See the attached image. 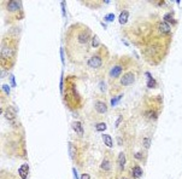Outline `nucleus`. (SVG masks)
Wrapping results in <instances>:
<instances>
[{
	"label": "nucleus",
	"mask_w": 182,
	"mask_h": 179,
	"mask_svg": "<svg viewBox=\"0 0 182 179\" xmlns=\"http://www.w3.org/2000/svg\"><path fill=\"white\" fill-rule=\"evenodd\" d=\"M93 33L83 23H74L70 26L64 36L65 52L68 59L74 64H83L91 56Z\"/></svg>",
	"instance_id": "obj_1"
},
{
	"label": "nucleus",
	"mask_w": 182,
	"mask_h": 179,
	"mask_svg": "<svg viewBox=\"0 0 182 179\" xmlns=\"http://www.w3.org/2000/svg\"><path fill=\"white\" fill-rule=\"evenodd\" d=\"M18 50V38L7 34L1 39V49H0V63L1 70L9 72L15 66Z\"/></svg>",
	"instance_id": "obj_2"
},
{
	"label": "nucleus",
	"mask_w": 182,
	"mask_h": 179,
	"mask_svg": "<svg viewBox=\"0 0 182 179\" xmlns=\"http://www.w3.org/2000/svg\"><path fill=\"white\" fill-rule=\"evenodd\" d=\"M63 95H64L65 104L71 110H77L83 104L80 93L76 90V82H75L74 76H69L65 80V90H63Z\"/></svg>",
	"instance_id": "obj_3"
},
{
	"label": "nucleus",
	"mask_w": 182,
	"mask_h": 179,
	"mask_svg": "<svg viewBox=\"0 0 182 179\" xmlns=\"http://www.w3.org/2000/svg\"><path fill=\"white\" fill-rule=\"evenodd\" d=\"M135 64V62L133 58L128 56H123L120 58L115 59V62L110 66L109 70H107V78H109V82L112 85L113 82H117V80H120V78L124 74L130 67Z\"/></svg>",
	"instance_id": "obj_4"
},
{
	"label": "nucleus",
	"mask_w": 182,
	"mask_h": 179,
	"mask_svg": "<svg viewBox=\"0 0 182 179\" xmlns=\"http://www.w3.org/2000/svg\"><path fill=\"white\" fill-rule=\"evenodd\" d=\"M109 50L106 46L101 45L99 49H97L95 53H93L89 56V58L87 59V66L88 68L94 69V70H98V69H101L104 66H106V63H109Z\"/></svg>",
	"instance_id": "obj_5"
},
{
	"label": "nucleus",
	"mask_w": 182,
	"mask_h": 179,
	"mask_svg": "<svg viewBox=\"0 0 182 179\" xmlns=\"http://www.w3.org/2000/svg\"><path fill=\"white\" fill-rule=\"evenodd\" d=\"M115 166H117V161L115 163L112 155L106 154L105 157L103 159L100 166H99V174L103 177V179H111V177L115 173Z\"/></svg>",
	"instance_id": "obj_6"
},
{
	"label": "nucleus",
	"mask_w": 182,
	"mask_h": 179,
	"mask_svg": "<svg viewBox=\"0 0 182 179\" xmlns=\"http://www.w3.org/2000/svg\"><path fill=\"white\" fill-rule=\"evenodd\" d=\"M134 66H135V64H134ZM134 66L129 68L128 70L120 78L118 81H117V86H118V88L129 87V86H132L135 81H136L139 73H138V69L134 68Z\"/></svg>",
	"instance_id": "obj_7"
},
{
	"label": "nucleus",
	"mask_w": 182,
	"mask_h": 179,
	"mask_svg": "<svg viewBox=\"0 0 182 179\" xmlns=\"http://www.w3.org/2000/svg\"><path fill=\"white\" fill-rule=\"evenodd\" d=\"M4 115H5V118L10 121V124L12 125L13 127H18V121H17V110H16L15 107L9 105L4 110Z\"/></svg>",
	"instance_id": "obj_8"
},
{
	"label": "nucleus",
	"mask_w": 182,
	"mask_h": 179,
	"mask_svg": "<svg viewBox=\"0 0 182 179\" xmlns=\"http://www.w3.org/2000/svg\"><path fill=\"white\" fill-rule=\"evenodd\" d=\"M5 9H6L10 14H18V11L23 12L22 9V1H17V0H10V1H6V5H5Z\"/></svg>",
	"instance_id": "obj_9"
},
{
	"label": "nucleus",
	"mask_w": 182,
	"mask_h": 179,
	"mask_svg": "<svg viewBox=\"0 0 182 179\" xmlns=\"http://www.w3.org/2000/svg\"><path fill=\"white\" fill-rule=\"evenodd\" d=\"M94 109H95V111L98 114H100V115L106 114L107 113L106 102H105L104 99H101V98H97V99L94 101Z\"/></svg>",
	"instance_id": "obj_10"
},
{
	"label": "nucleus",
	"mask_w": 182,
	"mask_h": 179,
	"mask_svg": "<svg viewBox=\"0 0 182 179\" xmlns=\"http://www.w3.org/2000/svg\"><path fill=\"white\" fill-rule=\"evenodd\" d=\"M69 155L70 157H71V160L74 161V162H79V148L77 145H76L75 143L73 142H69Z\"/></svg>",
	"instance_id": "obj_11"
},
{
	"label": "nucleus",
	"mask_w": 182,
	"mask_h": 179,
	"mask_svg": "<svg viewBox=\"0 0 182 179\" xmlns=\"http://www.w3.org/2000/svg\"><path fill=\"white\" fill-rule=\"evenodd\" d=\"M129 174H130V177L134 179H140L144 174V171L139 165H133L130 168H129Z\"/></svg>",
	"instance_id": "obj_12"
},
{
	"label": "nucleus",
	"mask_w": 182,
	"mask_h": 179,
	"mask_svg": "<svg viewBox=\"0 0 182 179\" xmlns=\"http://www.w3.org/2000/svg\"><path fill=\"white\" fill-rule=\"evenodd\" d=\"M126 163H127V156L124 151H121L117 157V168H118V173H122L126 170Z\"/></svg>",
	"instance_id": "obj_13"
},
{
	"label": "nucleus",
	"mask_w": 182,
	"mask_h": 179,
	"mask_svg": "<svg viewBox=\"0 0 182 179\" xmlns=\"http://www.w3.org/2000/svg\"><path fill=\"white\" fill-rule=\"evenodd\" d=\"M28 173H29V166H28V163H23L18 168V174H19L21 179H27L28 178Z\"/></svg>",
	"instance_id": "obj_14"
},
{
	"label": "nucleus",
	"mask_w": 182,
	"mask_h": 179,
	"mask_svg": "<svg viewBox=\"0 0 182 179\" xmlns=\"http://www.w3.org/2000/svg\"><path fill=\"white\" fill-rule=\"evenodd\" d=\"M73 128L80 137L83 136V127H82V124L80 122V121H74V122H73Z\"/></svg>",
	"instance_id": "obj_15"
},
{
	"label": "nucleus",
	"mask_w": 182,
	"mask_h": 179,
	"mask_svg": "<svg viewBox=\"0 0 182 179\" xmlns=\"http://www.w3.org/2000/svg\"><path fill=\"white\" fill-rule=\"evenodd\" d=\"M128 18H129V11L123 10L122 12H121V15H120V24H121V26L127 24Z\"/></svg>",
	"instance_id": "obj_16"
},
{
	"label": "nucleus",
	"mask_w": 182,
	"mask_h": 179,
	"mask_svg": "<svg viewBox=\"0 0 182 179\" xmlns=\"http://www.w3.org/2000/svg\"><path fill=\"white\" fill-rule=\"evenodd\" d=\"M103 140L105 143V145H106L107 148H112L113 147V142H112V138H111V136L109 134H103Z\"/></svg>",
	"instance_id": "obj_17"
},
{
	"label": "nucleus",
	"mask_w": 182,
	"mask_h": 179,
	"mask_svg": "<svg viewBox=\"0 0 182 179\" xmlns=\"http://www.w3.org/2000/svg\"><path fill=\"white\" fill-rule=\"evenodd\" d=\"M146 76L148 78V82H147V87L148 88H156L157 87V82H156V80L151 76V74L147 72L146 73Z\"/></svg>",
	"instance_id": "obj_18"
},
{
	"label": "nucleus",
	"mask_w": 182,
	"mask_h": 179,
	"mask_svg": "<svg viewBox=\"0 0 182 179\" xmlns=\"http://www.w3.org/2000/svg\"><path fill=\"white\" fill-rule=\"evenodd\" d=\"M163 21H164V22H167L168 24H175V23H176V21H175V18H174V15H173V14H167V15H164Z\"/></svg>",
	"instance_id": "obj_19"
},
{
	"label": "nucleus",
	"mask_w": 182,
	"mask_h": 179,
	"mask_svg": "<svg viewBox=\"0 0 182 179\" xmlns=\"http://www.w3.org/2000/svg\"><path fill=\"white\" fill-rule=\"evenodd\" d=\"M100 46H101V45H100V41H99L98 35H93V39H92V47L99 49Z\"/></svg>",
	"instance_id": "obj_20"
},
{
	"label": "nucleus",
	"mask_w": 182,
	"mask_h": 179,
	"mask_svg": "<svg viewBox=\"0 0 182 179\" xmlns=\"http://www.w3.org/2000/svg\"><path fill=\"white\" fill-rule=\"evenodd\" d=\"M95 128L98 132H104L105 130H106V124L105 122H98L95 124Z\"/></svg>",
	"instance_id": "obj_21"
},
{
	"label": "nucleus",
	"mask_w": 182,
	"mask_h": 179,
	"mask_svg": "<svg viewBox=\"0 0 182 179\" xmlns=\"http://www.w3.org/2000/svg\"><path fill=\"white\" fill-rule=\"evenodd\" d=\"M142 145L145 148V150H148L151 147V138H144L142 139Z\"/></svg>",
	"instance_id": "obj_22"
},
{
	"label": "nucleus",
	"mask_w": 182,
	"mask_h": 179,
	"mask_svg": "<svg viewBox=\"0 0 182 179\" xmlns=\"http://www.w3.org/2000/svg\"><path fill=\"white\" fill-rule=\"evenodd\" d=\"M104 21L105 22H113L115 21V15L113 14H109L107 16L104 17Z\"/></svg>",
	"instance_id": "obj_23"
},
{
	"label": "nucleus",
	"mask_w": 182,
	"mask_h": 179,
	"mask_svg": "<svg viewBox=\"0 0 182 179\" xmlns=\"http://www.w3.org/2000/svg\"><path fill=\"white\" fill-rule=\"evenodd\" d=\"M122 97H123V93H122V95H120V96H117V97H115V98H112V102H111V105H112V107H115V105L117 104V103H118V101L121 99Z\"/></svg>",
	"instance_id": "obj_24"
},
{
	"label": "nucleus",
	"mask_w": 182,
	"mask_h": 179,
	"mask_svg": "<svg viewBox=\"0 0 182 179\" xmlns=\"http://www.w3.org/2000/svg\"><path fill=\"white\" fill-rule=\"evenodd\" d=\"M99 85H100V91H101V93H105V92H106V85H105V81H104V80H101Z\"/></svg>",
	"instance_id": "obj_25"
},
{
	"label": "nucleus",
	"mask_w": 182,
	"mask_h": 179,
	"mask_svg": "<svg viewBox=\"0 0 182 179\" xmlns=\"http://www.w3.org/2000/svg\"><path fill=\"white\" fill-rule=\"evenodd\" d=\"M134 157L136 159V160L144 161V154H142V153H135V154H134Z\"/></svg>",
	"instance_id": "obj_26"
},
{
	"label": "nucleus",
	"mask_w": 182,
	"mask_h": 179,
	"mask_svg": "<svg viewBox=\"0 0 182 179\" xmlns=\"http://www.w3.org/2000/svg\"><path fill=\"white\" fill-rule=\"evenodd\" d=\"M1 88H3V91L5 92V93H10V87H9V85H3L1 86Z\"/></svg>",
	"instance_id": "obj_27"
},
{
	"label": "nucleus",
	"mask_w": 182,
	"mask_h": 179,
	"mask_svg": "<svg viewBox=\"0 0 182 179\" xmlns=\"http://www.w3.org/2000/svg\"><path fill=\"white\" fill-rule=\"evenodd\" d=\"M81 179H91V176L88 174V173H83V174L81 176Z\"/></svg>",
	"instance_id": "obj_28"
},
{
	"label": "nucleus",
	"mask_w": 182,
	"mask_h": 179,
	"mask_svg": "<svg viewBox=\"0 0 182 179\" xmlns=\"http://www.w3.org/2000/svg\"><path fill=\"white\" fill-rule=\"evenodd\" d=\"M10 80H11V85H12V86H16V82H15V76H13L12 74L10 75Z\"/></svg>",
	"instance_id": "obj_29"
},
{
	"label": "nucleus",
	"mask_w": 182,
	"mask_h": 179,
	"mask_svg": "<svg viewBox=\"0 0 182 179\" xmlns=\"http://www.w3.org/2000/svg\"><path fill=\"white\" fill-rule=\"evenodd\" d=\"M122 179H129V178H127V177H123V178H122Z\"/></svg>",
	"instance_id": "obj_30"
}]
</instances>
